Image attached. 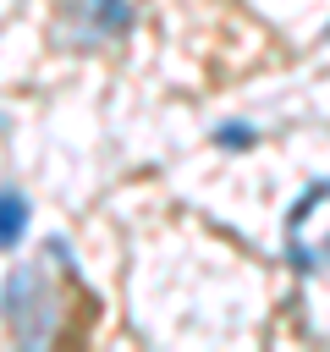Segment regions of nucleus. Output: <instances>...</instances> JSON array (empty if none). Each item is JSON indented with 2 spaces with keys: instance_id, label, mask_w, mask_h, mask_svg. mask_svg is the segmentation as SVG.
<instances>
[{
  "instance_id": "obj_1",
  "label": "nucleus",
  "mask_w": 330,
  "mask_h": 352,
  "mask_svg": "<svg viewBox=\"0 0 330 352\" xmlns=\"http://www.w3.org/2000/svg\"><path fill=\"white\" fill-rule=\"evenodd\" d=\"M286 258L308 275L330 270V182H314L286 214Z\"/></svg>"
},
{
  "instance_id": "obj_2",
  "label": "nucleus",
  "mask_w": 330,
  "mask_h": 352,
  "mask_svg": "<svg viewBox=\"0 0 330 352\" xmlns=\"http://www.w3.org/2000/svg\"><path fill=\"white\" fill-rule=\"evenodd\" d=\"M6 314H11V330H16L28 346H38V341L50 336L55 308H50V297H44V286H38L33 270H16V275H11V286H6Z\"/></svg>"
},
{
  "instance_id": "obj_3",
  "label": "nucleus",
  "mask_w": 330,
  "mask_h": 352,
  "mask_svg": "<svg viewBox=\"0 0 330 352\" xmlns=\"http://www.w3.org/2000/svg\"><path fill=\"white\" fill-rule=\"evenodd\" d=\"M132 28V0H88V38H110Z\"/></svg>"
},
{
  "instance_id": "obj_4",
  "label": "nucleus",
  "mask_w": 330,
  "mask_h": 352,
  "mask_svg": "<svg viewBox=\"0 0 330 352\" xmlns=\"http://www.w3.org/2000/svg\"><path fill=\"white\" fill-rule=\"evenodd\" d=\"M22 231H28V198L0 187V248H16Z\"/></svg>"
},
{
  "instance_id": "obj_5",
  "label": "nucleus",
  "mask_w": 330,
  "mask_h": 352,
  "mask_svg": "<svg viewBox=\"0 0 330 352\" xmlns=\"http://www.w3.org/2000/svg\"><path fill=\"white\" fill-rule=\"evenodd\" d=\"M214 143H220V148H248V143H253V126H242V121H226V126L214 132Z\"/></svg>"
}]
</instances>
